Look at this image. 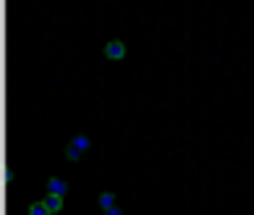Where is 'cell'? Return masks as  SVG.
Masks as SVG:
<instances>
[{"mask_svg": "<svg viewBox=\"0 0 254 215\" xmlns=\"http://www.w3.org/2000/svg\"><path fill=\"white\" fill-rule=\"evenodd\" d=\"M123 53H126V48H123V42H118V40H113V42H107V45H105V55H107V58H113V60L123 58Z\"/></svg>", "mask_w": 254, "mask_h": 215, "instance_id": "1", "label": "cell"}, {"mask_svg": "<svg viewBox=\"0 0 254 215\" xmlns=\"http://www.w3.org/2000/svg\"><path fill=\"white\" fill-rule=\"evenodd\" d=\"M45 207H48L50 213H58L60 207H63V199H60V194H48L45 197Z\"/></svg>", "mask_w": 254, "mask_h": 215, "instance_id": "2", "label": "cell"}, {"mask_svg": "<svg viewBox=\"0 0 254 215\" xmlns=\"http://www.w3.org/2000/svg\"><path fill=\"white\" fill-rule=\"evenodd\" d=\"M48 187H50V194H66V189H68L60 179H50Z\"/></svg>", "mask_w": 254, "mask_h": 215, "instance_id": "3", "label": "cell"}, {"mask_svg": "<svg viewBox=\"0 0 254 215\" xmlns=\"http://www.w3.org/2000/svg\"><path fill=\"white\" fill-rule=\"evenodd\" d=\"M29 215H50V210L45 207V202H34L29 207Z\"/></svg>", "mask_w": 254, "mask_h": 215, "instance_id": "4", "label": "cell"}, {"mask_svg": "<svg viewBox=\"0 0 254 215\" xmlns=\"http://www.w3.org/2000/svg\"><path fill=\"white\" fill-rule=\"evenodd\" d=\"M100 207H102L105 213L110 210V207H113V194H107V191H105V194H100Z\"/></svg>", "mask_w": 254, "mask_h": 215, "instance_id": "5", "label": "cell"}, {"mask_svg": "<svg viewBox=\"0 0 254 215\" xmlns=\"http://www.w3.org/2000/svg\"><path fill=\"white\" fill-rule=\"evenodd\" d=\"M74 147H79V150H87V147H89V139H84V136H76Z\"/></svg>", "mask_w": 254, "mask_h": 215, "instance_id": "6", "label": "cell"}, {"mask_svg": "<svg viewBox=\"0 0 254 215\" xmlns=\"http://www.w3.org/2000/svg\"><path fill=\"white\" fill-rule=\"evenodd\" d=\"M66 155H68V160H79V147H68Z\"/></svg>", "mask_w": 254, "mask_h": 215, "instance_id": "7", "label": "cell"}, {"mask_svg": "<svg viewBox=\"0 0 254 215\" xmlns=\"http://www.w3.org/2000/svg\"><path fill=\"white\" fill-rule=\"evenodd\" d=\"M107 215H121V210H115V207H110V210H107Z\"/></svg>", "mask_w": 254, "mask_h": 215, "instance_id": "8", "label": "cell"}]
</instances>
